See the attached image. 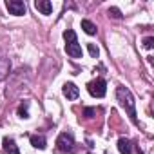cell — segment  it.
<instances>
[{"mask_svg": "<svg viewBox=\"0 0 154 154\" xmlns=\"http://www.w3.org/2000/svg\"><path fill=\"white\" fill-rule=\"evenodd\" d=\"M56 145H58V149L63 150V152L72 150V145H74L72 134H71V132H62V134L58 136V140H56Z\"/></svg>", "mask_w": 154, "mask_h": 154, "instance_id": "277c9868", "label": "cell"}, {"mask_svg": "<svg viewBox=\"0 0 154 154\" xmlns=\"http://www.w3.org/2000/svg\"><path fill=\"white\" fill-rule=\"evenodd\" d=\"M31 145L35 147V149H45V145H47V141H45V138L44 136H38V134H35V136H31Z\"/></svg>", "mask_w": 154, "mask_h": 154, "instance_id": "30bf717a", "label": "cell"}, {"mask_svg": "<svg viewBox=\"0 0 154 154\" xmlns=\"http://www.w3.org/2000/svg\"><path fill=\"white\" fill-rule=\"evenodd\" d=\"M4 150H6V154H20L17 143L11 138H4Z\"/></svg>", "mask_w": 154, "mask_h": 154, "instance_id": "9c48e42d", "label": "cell"}, {"mask_svg": "<svg viewBox=\"0 0 154 154\" xmlns=\"http://www.w3.org/2000/svg\"><path fill=\"white\" fill-rule=\"evenodd\" d=\"M87 49H89V54H91L93 58H96V56L100 54V49H98L94 44H87Z\"/></svg>", "mask_w": 154, "mask_h": 154, "instance_id": "7c38bea8", "label": "cell"}, {"mask_svg": "<svg viewBox=\"0 0 154 154\" xmlns=\"http://www.w3.org/2000/svg\"><path fill=\"white\" fill-rule=\"evenodd\" d=\"M63 38H65V51L71 58H82V47L78 44V40H76V33L72 29H67L63 33Z\"/></svg>", "mask_w": 154, "mask_h": 154, "instance_id": "7a4b0ae2", "label": "cell"}, {"mask_svg": "<svg viewBox=\"0 0 154 154\" xmlns=\"http://www.w3.org/2000/svg\"><path fill=\"white\" fill-rule=\"evenodd\" d=\"M109 15H111L112 18H122V13H120L118 8H111V9H109Z\"/></svg>", "mask_w": 154, "mask_h": 154, "instance_id": "5bb4252c", "label": "cell"}, {"mask_svg": "<svg viewBox=\"0 0 154 154\" xmlns=\"http://www.w3.org/2000/svg\"><path fill=\"white\" fill-rule=\"evenodd\" d=\"M116 98H118V102L127 109V112L131 114V118L136 120V105H134V98H132L131 91H129L127 87H118V89H116Z\"/></svg>", "mask_w": 154, "mask_h": 154, "instance_id": "6da1fadb", "label": "cell"}, {"mask_svg": "<svg viewBox=\"0 0 154 154\" xmlns=\"http://www.w3.org/2000/svg\"><path fill=\"white\" fill-rule=\"evenodd\" d=\"M93 114H94V109L87 107V109H85V116H87V118H93Z\"/></svg>", "mask_w": 154, "mask_h": 154, "instance_id": "9a60e30c", "label": "cell"}, {"mask_svg": "<svg viewBox=\"0 0 154 154\" xmlns=\"http://www.w3.org/2000/svg\"><path fill=\"white\" fill-rule=\"evenodd\" d=\"M143 47H145V49H152V47H154V38H152V36H147V38L143 40Z\"/></svg>", "mask_w": 154, "mask_h": 154, "instance_id": "4fadbf2b", "label": "cell"}, {"mask_svg": "<svg viewBox=\"0 0 154 154\" xmlns=\"http://www.w3.org/2000/svg\"><path fill=\"white\" fill-rule=\"evenodd\" d=\"M82 29H84L87 35H96V26H94L91 20H82Z\"/></svg>", "mask_w": 154, "mask_h": 154, "instance_id": "8fae6325", "label": "cell"}, {"mask_svg": "<svg viewBox=\"0 0 154 154\" xmlns=\"http://www.w3.org/2000/svg\"><path fill=\"white\" fill-rule=\"evenodd\" d=\"M87 91H89L94 98H103L105 93H107V84H105L103 78H96V80H93V82L87 84Z\"/></svg>", "mask_w": 154, "mask_h": 154, "instance_id": "3957f363", "label": "cell"}, {"mask_svg": "<svg viewBox=\"0 0 154 154\" xmlns=\"http://www.w3.org/2000/svg\"><path fill=\"white\" fill-rule=\"evenodd\" d=\"M63 94L67 96V100H76L78 94H80V91H78V87H76L74 84L67 82V84H63Z\"/></svg>", "mask_w": 154, "mask_h": 154, "instance_id": "8992f818", "label": "cell"}, {"mask_svg": "<svg viewBox=\"0 0 154 154\" xmlns=\"http://www.w3.org/2000/svg\"><path fill=\"white\" fill-rule=\"evenodd\" d=\"M6 8H8V11H9L11 15H17V17L26 15V4L20 2V0H8V2H6Z\"/></svg>", "mask_w": 154, "mask_h": 154, "instance_id": "5b68a950", "label": "cell"}, {"mask_svg": "<svg viewBox=\"0 0 154 154\" xmlns=\"http://www.w3.org/2000/svg\"><path fill=\"white\" fill-rule=\"evenodd\" d=\"M35 8L42 13V15H51L53 13V4L49 0H36L35 2Z\"/></svg>", "mask_w": 154, "mask_h": 154, "instance_id": "52a82bcc", "label": "cell"}, {"mask_svg": "<svg viewBox=\"0 0 154 154\" xmlns=\"http://www.w3.org/2000/svg\"><path fill=\"white\" fill-rule=\"evenodd\" d=\"M118 150L122 154H132V143L127 138H120L118 140Z\"/></svg>", "mask_w": 154, "mask_h": 154, "instance_id": "ba28073f", "label": "cell"}]
</instances>
